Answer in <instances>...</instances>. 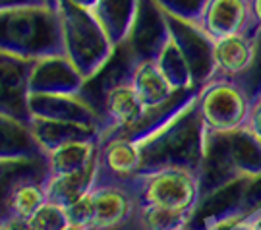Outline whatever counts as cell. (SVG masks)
I'll use <instances>...</instances> for the list:
<instances>
[{"label": "cell", "mask_w": 261, "mask_h": 230, "mask_svg": "<svg viewBox=\"0 0 261 230\" xmlns=\"http://www.w3.org/2000/svg\"><path fill=\"white\" fill-rule=\"evenodd\" d=\"M143 168V151L140 141L112 138L99 149V170H107L116 180H132Z\"/></svg>", "instance_id": "cell-10"}, {"label": "cell", "mask_w": 261, "mask_h": 230, "mask_svg": "<svg viewBox=\"0 0 261 230\" xmlns=\"http://www.w3.org/2000/svg\"><path fill=\"white\" fill-rule=\"evenodd\" d=\"M250 224H252V230H261V213L255 217V219L250 221Z\"/></svg>", "instance_id": "cell-24"}, {"label": "cell", "mask_w": 261, "mask_h": 230, "mask_svg": "<svg viewBox=\"0 0 261 230\" xmlns=\"http://www.w3.org/2000/svg\"><path fill=\"white\" fill-rule=\"evenodd\" d=\"M47 2H48V4H55L56 0H47Z\"/></svg>", "instance_id": "cell-26"}, {"label": "cell", "mask_w": 261, "mask_h": 230, "mask_svg": "<svg viewBox=\"0 0 261 230\" xmlns=\"http://www.w3.org/2000/svg\"><path fill=\"white\" fill-rule=\"evenodd\" d=\"M138 213V201L118 184H95L91 190L89 230H116L128 224Z\"/></svg>", "instance_id": "cell-6"}, {"label": "cell", "mask_w": 261, "mask_h": 230, "mask_svg": "<svg viewBox=\"0 0 261 230\" xmlns=\"http://www.w3.org/2000/svg\"><path fill=\"white\" fill-rule=\"evenodd\" d=\"M211 230H252V224L246 219H238V217H228V219H221L211 226Z\"/></svg>", "instance_id": "cell-19"}, {"label": "cell", "mask_w": 261, "mask_h": 230, "mask_svg": "<svg viewBox=\"0 0 261 230\" xmlns=\"http://www.w3.org/2000/svg\"><path fill=\"white\" fill-rule=\"evenodd\" d=\"M68 2H70V4H74V6H77V8L87 10V12H93L101 0H68Z\"/></svg>", "instance_id": "cell-22"}, {"label": "cell", "mask_w": 261, "mask_h": 230, "mask_svg": "<svg viewBox=\"0 0 261 230\" xmlns=\"http://www.w3.org/2000/svg\"><path fill=\"white\" fill-rule=\"evenodd\" d=\"M84 83V78L64 55H50L37 58L29 80V93H80Z\"/></svg>", "instance_id": "cell-8"}, {"label": "cell", "mask_w": 261, "mask_h": 230, "mask_svg": "<svg viewBox=\"0 0 261 230\" xmlns=\"http://www.w3.org/2000/svg\"><path fill=\"white\" fill-rule=\"evenodd\" d=\"M130 83L147 111L165 105L176 89L168 80V75L163 72V68L159 66L157 58H141L132 70Z\"/></svg>", "instance_id": "cell-9"}, {"label": "cell", "mask_w": 261, "mask_h": 230, "mask_svg": "<svg viewBox=\"0 0 261 230\" xmlns=\"http://www.w3.org/2000/svg\"><path fill=\"white\" fill-rule=\"evenodd\" d=\"M250 14L261 25V0H250Z\"/></svg>", "instance_id": "cell-23"}, {"label": "cell", "mask_w": 261, "mask_h": 230, "mask_svg": "<svg viewBox=\"0 0 261 230\" xmlns=\"http://www.w3.org/2000/svg\"><path fill=\"white\" fill-rule=\"evenodd\" d=\"M248 122H250V130H252V134L261 143V97H259V101H257V105H255V109L250 111Z\"/></svg>", "instance_id": "cell-21"}, {"label": "cell", "mask_w": 261, "mask_h": 230, "mask_svg": "<svg viewBox=\"0 0 261 230\" xmlns=\"http://www.w3.org/2000/svg\"><path fill=\"white\" fill-rule=\"evenodd\" d=\"M199 114L211 132L228 134L248 122V99L234 83H211L199 97Z\"/></svg>", "instance_id": "cell-4"}, {"label": "cell", "mask_w": 261, "mask_h": 230, "mask_svg": "<svg viewBox=\"0 0 261 230\" xmlns=\"http://www.w3.org/2000/svg\"><path fill=\"white\" fill-rule=\"evenodd\" d=\"M39 155L45 153L39 149L29 122L0 112V159Z\"/></svg>", "instance_id": "cell-15"}, {"label": "cell", "mask_w": 261, "mask_h": 230, "mask_svg": "<svg viewBox=\"0 0 261 230\" xmlns=\"http://www.w3.org/2000/svg\"><path fill=\"white\" fill-rule=\"evenodd\" d=\"M197 199V180L180 166H165L141 176L140 207L165 213L186 224Z\"/></svg>", "instance_id": "cell-3"}, {"label": "cell", "mask_w": 261, "mask_h": 230, "mask_svg": "<svg viewBox=\"0 0 261 230\" xmlns=\"http://www.w3.org/2000/svg\"><path fill=\"white\" fill-rule=\"evenodd\" d=\"M62 230H89V228H85V226H77V224H68V226H64Z\"/></svg>", "instance_id": "cell-25"}, {"label": "cell", "mask_w": 261, "mask_h": 230, "mask_svg": "<svg viewBox=\"0 0 261 230\" xmlns=\"http://www.w3.org/2000/svg\"><path fill=\"white\" fill-rule=\"evenodd\" d=\"M105 112L112 124L120 128L136 126L145 116V105L141 103L140 95L132 87V83H116L107 91L105 97Z\"/></svg>", "instance_id": "cell-16"}, {"label": "cell", "mask_w": 261, "mask_h": 230, "mask_svg": "<svg viewBox=\"0 0 261 230\" xmlns=\"http://www.w3.org/2000/svg\"><path fill=\"white\" fill-rule=\"evenodd\" d=\"M47 201L45 180H25V182L16 186L14 192L10 193L8 203H6L8 219L25 222Z\"/></svg>", "instance_id": "cell-17"}, {"label": "cell", "mask_w": 261, "mask_h": 230, "mask_svg": "<svg viewBox=\"0 0 261 230\" xmlns=\"http://www.w3.org/2000/svg\"><path fill=\"white\" fill-rule=\"evenodd\" d=\"M55 6L62 31V53L87 82L111 58L114 45L91 12L68 0H56Z\"/></svg>", "instance_id": "cell-2"}, {"label": "cell", "mask_w": 261, "mask_h": 230, "mask_svg": "<svg viewBox=\"0 0 261 230\" xmlns=\"http://www.w3.org/2000/svg\"><path fill=\"white\" fill-rule=\"evenodd\" d=\"M176 230H186V228H176Z\"/></svg>", "instance_id": "cell-27"}, {"label": "cell", "mask_w": 261, "mask_h": 230, "mask_svg": "<svg viewBox=\"0 0 261 230\" xmlns=\"http://www.w3.org/2000/svg\"><path fill=\"white\" fill-rule=\"evenodd\" d=\"M37 60L0 50V112L29 122V80Z\"/></svg>", "instance_id": "cell-5"}, {"label": "cell", "mask_w": 261, "mask_h": 230, "mask_svg": "<svg viewBox=\"0 0 261 230\" xmlns=\"http://www.w3.org/2000/svg\"><path fill=\"white\" fill-rule=\"evenodd\" d=\"M253 56L255 48L252 39L246 37L244 33L213 41V64L224 75L242 74L253 62Z\"/></svg>", "instance_id": "cell-14"}, {"label": "cell", "mask_w": 261, "mask_h": 230, "mask_svg": "<svg viewBox=\"0 0 261 230\" xmlns=\"http://www.w3.org/2000/svg\"><path fill=\"white\" fill-rule=\"evenodd\" d=\"M68 224H70V222H68L64 207L47 201L33 217H29L28 221H25V228L28 230H62L64 226H68Z\"/></svg>", "instance_id": "cell-18"}, {"label": "cell", "mask_w": 261, "mask_h": 230, "mask_svg": "<svg viewBox=\"0 0 261 230\" xmlns=\"http://www.w3.org/2000/svg\"><path fill=\"white\" fill-rule=\"evenodd\" d=\"M47 0H0V12L12 8H23V6H45ZM55 6V4H50Z\"/></svg>", "instance_id": "cell-20"}, {"label": "cell", "mask_w": 261, "mask_h": 230, "mask_svg": "<svg viewBox=\"0 0 261 230\" xmlns=\"http://www.w3.org/2000/svg\"><path fill=\"white\" fill-rule=\"evenodd\" d=\"M250 14V0H203L199 28L209 39H223L244 33Z\"/></svg>", "instance_id": "cell-7"}, {"label": "cell", "mask_w": 261, "mask_h": 230, "mask_svg": "<svg viewBox=\"0 0 261 230\" xmlns=\"http://www.w3.org/2000/svg\"><path fill=\"white\" fill-rule=\"evenodd\" d=\"M0 50L33 60L64 55L56 6H23L0 12Z\"/></svg>", "instance_id": "cell-1"}, {"label": "cell", "mask_w": 261, "mask_h": 230, "mask_svg": "<svg viewBox=\"0 0 261 230\" xmlns=\"http://www.w3.org/2000/svg\"><path fill=\"white\" fill-rule=\"evenodd\" d=\"M45 159L48 176L70 174L95 165L99 159V145L95 139H72L47 151Z\"/></svg>", "instance_id": "cell-11"}, {"label": "cell", "mask_w": 261, "mask_h": 230, "mask_svg": "<svg viewBox=\"0 0 261 230\" xmlns=\"http://www.w3.org/2000/svg\"><path fill=\"white\" fill-rule=\"evenodd\" d=\"M97 176H99V159L95 165L87 166L84 170L70 172V174L48 176L45 180L47 199L60 207H68L77 201L82 195L93 190L97 184Z\"/></svg>", "instance_id": "cell-13"}, {"label": "cell", "mask_w": 261, "mask_h": 230, "mask_svg": "<svg viewBox=\"0 0 261 230\" xmlns=\"http://www.w3.org/2000/svg\"><path fill=\"white\" fill-rule=\"evenodd\" d=\"M140 2L141 0H101L91 12L114 46L130 37Z\"/></svg>", "instance_id": "cell-12"}]
</instances>
